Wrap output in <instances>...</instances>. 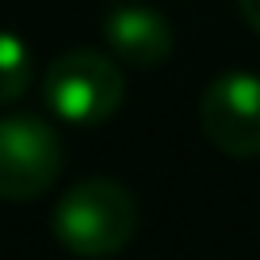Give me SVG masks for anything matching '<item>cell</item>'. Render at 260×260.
Instances as JSON below:
<instances>
[{"label":"cell","mask_w":260,"mask_h":260,"mask_svg":"<svg viewBox=\"0 0 260 260\" xmlns=\"http://www.w3.org/2000/svg\"><path fill=\"white\" fill-rule=\"evenodd\" d=\"M237 8H241V16H245V23L252 27V31L260 35V0H237Z\"/></svg>","instance_id":"cell-7"},{"label":"cell","mask_w":260,"mask_h":260,"mask_svg":"<svg viewBox=\"0 0 260 260\" xmlns=\"http://www.w3.org/2000/svg\"><path fill=\"white\" fill-rule=\"evenodd\" d=\"M61 142L54 126L35 115L0 119V199L27 203L39 199L61 172Z\"/></svg>","instance_id":"cell-3"},{"label":"cell","mask_w":260,"mask_h":260,"mask_svg":"<svg viewBox=\"0 0 260 260\" xmlns=\"http://www.w3.org/2000/svg\"><path fill=\"white\" fill-rule=\"evenodd\" d=\"M138 230V203L115 180H84L54 207V237L73 256H111Z\"/></svg>","instance_id":"cell-1"},{"label":"cell","mask_w":260,"mask_h":260,"mask_svg":"<svg viewBox=\"0 0 260 260\" xmlns=\"http://www.w3.org/2000/svg\"><path fill=\"white\" fill-rule=\"evenodd\" d=\"M31 54H27L23 39H16L12 31H0V107L16 104L27 88H31Z\"/></svg>","instance_id":"cell-6"},{"label":"cell","mask_w":260,"mask_h":260,"mask_svg":"<svg viewBox=\"0 0 260 260\" xmlns=\"http://www.w3.org/2000/svg\"><path fill=\"white\" fill-rule=\"evenodd\" d=\"M122 92L126 88H122L115 61L96 50H69V54L54 57L42 77V96H46L50 111L77 126L111 119L122 104Z\"/></svg>","instance_id":"cell-2"},{"label":"cell","mask_w":260,"mask_h":260,"mask_svg":"<svg viewBox=\"0 0 260 260\" xmlns=\"http://www.w3.org/2000/svg\"><path fill=\"white\" fill-rule=\"evenodd\" d=\"M199 122L226 157H260V77L245 69L218 73L199 96Z\"/></svg>","instance_id":"cell-4"},{"label":"cell","mask_w":260,"mask_h":260,"mask_svg":"<svg viewBox=\"0 0 260 260\" xmlns=\"http://www.w3.org/2000/svg\"><path fill=\"white\" fill-rule=\"evenodd\" d=\"M104 39L126 65H161L172 54V27L157 8L126 4L104 19Z\"/></svg>","instance_id":"cell-5"}]
</instances>
